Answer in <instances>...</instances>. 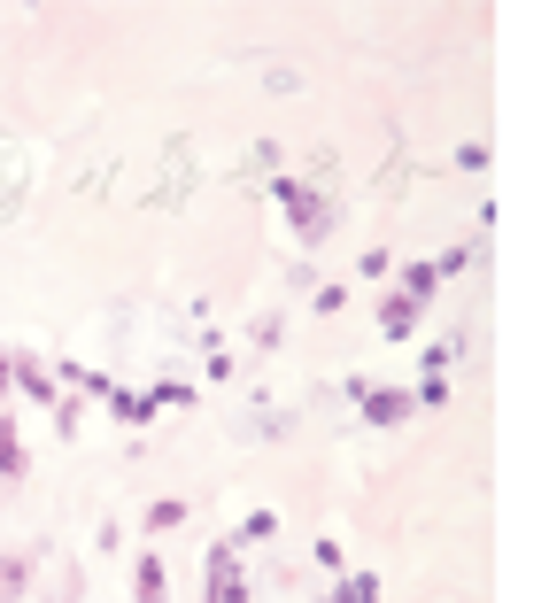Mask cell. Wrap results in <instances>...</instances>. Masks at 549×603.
<instances>
[{"label":"cell","instance_id":"cell-1","mask_svg":"<svg viewBox=\"0 0 549 603\" xmlns=\"http://www.w3.org/2000/svg\"><path fill=\"white\" fill-rule=\"evenodd\" d=\"M279 201H287V217L302 225V240H325V232H333V209H325V201L310 194V186H294V178H279Z\"/></svg>","mask_w":549,"mask_h":603},{"label":"cell","instance_id":"cell-2","mask_svg":"<svg viewBox=\"0 0 549 603\" xmlns=\"http://www.w3.org/2000/svg\"><path fill=\"white\" fill-rule=\"evenodd\" d=\"M434 279H441L434 263H410V279H403V294H395V302H387V333H403L410 317L426 310V294H434Z\"/></svg>","mask_w":549,"mask_h":603},{"label":"cell","instance_id":"cell-3","mask_svg":"<svg viewBox=\"0 0 549 603\" xmlns=\"http://www.w3.org/2000/svg\"><path fill=\"white\" fill-rule=\"evenodd\" d=\"M24 186H31V171H24V147L0 132V225L16 217V201H24Z\"/></svg>","mask_w":549,"mask_h":603},{"label":"cell","instance_id":"cell-4","mask_svg":"<svg viewBox=\"0 0 549 603\" xmlns=\"http://www.w3.org/2000/svg\"><path fill=\"white\" fill-rule=\"evenodd\" d=\"M364 410H372V426H403V418H410V395H364Z\"/></svg>","mask_w":549,"mask_h":603},{"label":"cell","instance_id":"cell-5","mask_svg":"<svg viewBox=\"0 0 549 603\" xmlns=\"http://www.w3.org/2000/svg\"><path fill=\"white\" fill-rule=\"evenodd\" d=\"M171 596V580H163V557H147L140 565V603H163Z\"/></svg>","mask_w":549,"mask_h":603},{"label":"cell","instance_id":"cell-6","mask_svg":"<svg viewBox=\"0 0 549 603\" xmlns=\"http://www.w3.org/2000/svg\"><path fill=\"white\" fill-rule=\"evenodd\" d=\"M333 603H372V573H356V580H348V588H341Z\"/></svg>","mask_w":549,"mask_h":603},{"label":"cell","instance_id":"cell-7","mask_svg":"<svg viewBox=\"0 0 549 603\" xmlns=\"http://www.w3.org/2000/svg\"><path fill=\"white\" fill-rule=\"evenodd\" d=\"M0 603H16V565H0Z\"/></svg>","mask_w":549,"mask_h":603}]
</instances>
